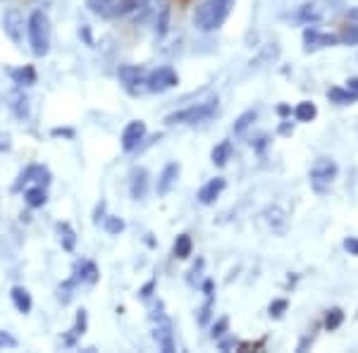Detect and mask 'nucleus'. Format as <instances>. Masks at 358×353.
Returning a JSON list of instances; mask_svg holds the SVG:
<instances>
[{
	"instance_id": "1",
	"label": "nucleus",
	"mask_w": 358,
	"mask_h": 353,
	"mask_svg": "<svg viewBox=\"0 0 358 353\" xmlns=\"http://www.w3.org/2000/svg\"><path fill=\"white\" fill-rule=\"evenodd\" d=\"M131 15L138 24H151L155 36H165L167 27H170V3L167 0H138Z\"/></svg>"
},
{
	"instance_id": "2",
	"label": "nucleus",
	"mask_w": 358,
	"mask_h": 353,
	"mask_svg": "<svg viewBox=\"0 0 358 353\" xmlns=\"http://www.w3.org/2000/svg\"><path fill=\"white\" fill-rule=\"evenodd\" d=\"M234 8V0H203L194 13V24L201 31H217Z\"/></svg>"
},
{
	"instance_id": "3",
	"label": "nucleus",
	"mask_w": 358,
	"mask_h": 353,
	"mask_svg": "<svg viewBox=\"0 0 358 353\" xmlns=\"http://www.w3.org/2000/svg\"><path fill=\"white\" fill-rule=\"evenodd\" d=\"M27 31H29V43H31V50L36 57H43L48 55L50 50V36H53V27H50V20L48 15L36 10L31 13L27 22Z\"/></svg>"
},
{
	"instance_id": "4",
	"label": "nucleus",
	"mask_w": 358,
	"mask_h": 353,
	"mask_svg": "<svg viewBox=\"0 0 358 353\" xmlns=\"http://www.w3.org/2000/svg\"><path fill=\"white\" fill-rule=\"evenodd\" d=\"M217 113V96H210L203 103H196V106L179 110V113H170L165 117V124H199L206 120L215 117Z\"/></svg>"
},
{
	"instance_id": "5",
	"label": "nucleus",
	"mask_w": 358,
	"mask_h": 353,
	"mask_svg": "<svg viewBox=\"0 0 358 353\" xmlns=\"http://www.w3.org/2000/svg\"><path fill=\"white\" fill-rule=\"evenodd\" d=\"M117 77H120V84H122V89L129 96H141L143 91H146L148 72L141 65H122V67L117 69Z\"/></svg>"
},
{
	"instance_id": "6",
	"label": "nucleus",
	"mask_w": 358,
	"mask_h": 353,
	"mask_svg": "<svg viewBox=\"0 0 358 353\" xmlns=\"http://www.w3.org/2000/svg\"><path fill=\"white\" fill-rule=\"evenodd\" d=\"M337 172L339 167L334 163L332 158H317L313 167H310V184H313V189L317 194H322V191L330 189V184L337 179Z\"/></svg>"
},
{
	"instance_id": "7",
	"label": "nucleus",
	"mask_w": 358,
	"mask_h": 353,
	"mask_svg": "<svg viewBox=\"0 0 358 353\" xmlns=\"http://www.w3.org/2000/svg\"><path fill=\"white\" fill-rule=\"evenodd\" d=\"M50 184V172H48V167H43V165H29L27 170H22L20 172V177H17V182H15V191H24L29 187H48Z\"/></svg>"
},
{
	"instance_id": "8",
	"label": "nucleus",
	"mask_w": 358,
	"mask_h": 353,
	"mask_svg": "<svg viewBox=\"0 0 358 353\" xmlns=\"http://www.w3.org/2000/svg\"><path fill=\"white\" fill-rule=\"evenodd\" d=\"M179 84V77L177 72L172 67H158L153 69L151 74H148L146 79V91H151V94H165V91L175 89Z\"/></svg>"
},
{
	"instance_id": "9",
	"label": "nucleus",
	"mask_w": 358,
	"mask_h": 353,
	"mask_svg": "<svg viewBox=\"0 0 358 353\" xmlns=\"http://www.w3.org/2000/svg\"><path fill=\"white\" fill-rule=\"evenodd\" d=\"M339 38L334 34H322L317 29H303V50L306 53H315V50H322V48H332L337 45Z\"/></svg>"
},
{
	"instance_id": "10",
	"label": "nucleus",
	"mask_w": 358,
	"mask_h": 353,
	"mask_svg": "<svg viewBox=\"0 0 358 353\" xmlns=\"http://www.w3.org/2000/svg\"><path fill=\"white\" fill-rule=\"evenodd\" d=\"M3 29L8 34V38L17 45H22L24 41V17L17 8H10L8 13L3 15Z\"/></svg>"
},
{
	"instance_id": "11",
	"label": "nucleus",
	"mask_w": 358,
	"mask_h": 353,
	"mask_svg": "<svg viewBox=\"0 0 358 353\" xmlns=\"http://www.w3.org/2000/svg\"><path fill=\"white\" fill-rule=\"evenodd\" d=\"M143 138H146V124H143L141 120H134V122L127 124L122 131V150L131 153V150L141 148Z\"/></svg>"
},
{
	"instance_id": "12",
	"label": "nucleus",
	"mask_w": 358,
	"mask_h": 353,
	"mask_svg": "<svg viewBox=\"0 0 358 353\" xmlns=\"http://www.w3.org/2000/svg\"><path fill=\"white\" fill-rule=\"evenodd\" d=\"M153 339L160 346V351L175 353V337H172V322L167 317H158V325L153 329Z\"/></svg>"
},
{
	"instance_id": "13",
	"label": "nucleus",
	"mask_w": 358,
	"mask_h": 353,
	"mask_svg": "<svg viewBox=\"0 0 358 353\" xmlns=\"http://www.w3.org/2000/svg\"><path fill=\"white\" fill-rule=\"evenodd\" d=\"M327 17V8L322 0H310V3H303L299 8V20L306 22V24H317Z\"/></svg>"
},
{
	"instance_id": "14",
	"label": "nucleus",
	"mask_w": 358,
	"mask_h": 353,
	"mask_svg": "<svg viewBox=\"0 0 358 353\" xmlns=\"http://www.w3.org/2000/svg\"><path fill=\"white\" fill-rule=\"evenodd\" d=\"M263 217H265V222L270 224V229H273L275 234H280V236H285V234H287V227H289V217H287V212L282 210L280 206L265 208Z\"/></svg>"
},
{
	"instance_id": "15",
	"label": "nucleus",
	"mask_w": 358,
	"mask_h": 353,
	"mask_svg": "<svg viewBox=\"0 0 358 353\" xmlns=\"http://www.w3.org/2000/svg\"><path fill=\"white\" fill-rule=\"evenodd\" d=\"M179 172H182L179 163H167L163 167V172H160V177H158V184H155V191H158V196H167V194H170L172 187H175L177 179H179Z\"/></svg>"
},
{
	"instance_id": "16",
	"label": "nucleus",
	"mask_w": 358,
	"mask_h": 353,
	"mask_svg": "<svg viewBox=\"0 0 358 353\" xmlns=\"http://www.w3.org/2000/svg\"><path fill=\"white\" fill-rule=\"evenodd\" d=\"M224 187H227V182H224L222 177L210 179V182L201 187V191H199V201H201V203H203V206L215 203V201L220 199V194L224 191Z\"/></svg>"
},
{
	"instance_id": "17",
	"label": "nucleus",
	"mask_w": 358,
	"mask_h": 353,
	"mask_svg": "<svg viewBox=\"0 0 358 353\" xmlns=\"http://www.w3.org/2000/svg\"><path fill=\"white\" fill-rule=\"evenodd\" d=\"M129 191H131V199H136V201L146 199V191H148V172L143 170V167H136V170L131 172Z\"/></svg>"
},
{
	"instance_id": "18",
	"label": "nucleus",
	"mask_w": 358,
	"mask_h": 353,
	"mask_svg": "<svg viewBox=\"0 0 358 353\" xmlns=\"http://www.w3.org/2000/svg\"><path fill=\"white\" fill-rule=\"evenodd\" d=\"M74 280L77 282H86V284H96L98 282V268L96 263H91V260H82V263L74 265Z\"/></svg>"
},
{
	"instance_id": "19",
	"label": "nucleus",
	"mask_w": 358,
	"mask_h": 353,
	"mask_svg": "<svg viewBox=\"0 0 358 353\" xmlns=\"http://www.w3.org/2000/svg\"><path fill=\"white\" fill-rule=\"evenodd\" d=\"M13 303H15V308L22 312V315H27L29 310H31V305H34V301H31V294L27 291L24 287H15L13 289Z\"/></svg>"
},
{
	"instance_id": "20",
	"label": "nucleus",
	"mask_w": 358,
	"mask_h": 353,
	"mask_svg": "<svg viewBox=\"0 0 358 353\" xmlns=\"http://www.w3.org/2000/svg\"><path fill=\"white\" fill-rule=\"evenodd\" d=\"M10 77H13V82L17 86H31V84H36V69L31 65H24L20 69H10Z\"/></svg>"
},
{
	"instance_id": "21",
	"label": "nucleus",
	"mask_w": 358,
	"mask_h": 353,
	"mask_svg": "<svg viewBox=\"0 0 358 353\" xmlns=\"http://www.w3.org/2000/svg\"><path fill=\"white\" fill-rule=\"evenodd\" d=\"M84 332H86V310H79L77 312V322H74V327L69 329L67 337H62V344L74 346V341H77L79 337H84Z\"/></svg>"
},
{
	"instance_id": "22",
	"label": "nucleus",
	"mask_w": 358,
	"mask_h": 353,
	"mask_svg": "<svg viewBox=\"0 0 358 353\" xmlns=\"http://www.w3.org/2000/svg\"><path fill=\"white\" fill-rule=\"evenodd\" d=\"M229 158H232V143H229V141H220L210 153V160H213V165H215V167H224L229 163Z\"/></svg>"
},
{
	"instance_id": "23",
	"label": "nucleus",
	"mask_w": 358,
	"mask_h": 353,
	"mask_svg": "<svg viewBox=\"0 0 358 353\" xmlns=\"http://www.w3.org/2000/svg\"><path fill=\"white\" fill-rule=\"evenodd\" d=\"M327 98H330V103H334V106H351V103L358 101L349 89H342V86H332L327 91Z\"/></svg>"
},
{
	"instance_id": "24",
	"label": "nucleus",
	"mask_w": 358,
	"mask_h": 353,
	"mask_svg": "<svg viewBox=\"0 0 358 353\" xmlns=\"http://www.w3.org/2000/svg\"><path fill=\"white\" fill-rule=\"evenodd\" d=\"M117 0H86V8L98 17H113Z\"/></svg>"
},
{
	"instance_id": "25",
	"label": "nucleus",
	"mask_w": 358,
	"mask_h": 353,
	"mask_svg": "<svg viewBox=\"0 0 358 353\" xmlns=\"http://www.w3.org/2000/svg\"><path fill=\"white\" fill-rule=\"evenodd\" d=\"M57 236H60V244L65 251H74V246H77V234H74V229L69 227L67 222H57Z\"/></svg>"
},
{
	"instance_id": "26",
	"label": "nucleus",
	"mask_w": 358,
	"mask_h": 353,
	"mask_svg": "<svg viewBox=\"0 0 358 353\" xmlns=\"http://www.w3.org/2000/svg\"><path fill=\"white\" fill-rule=\"evenodd\" d=\"M294 117H296L299 122H313V120L317 117V108H315V103H310V101H301L296 108H294Z\"/></svg>"
},
{
	"instance_id": "27",
	"label": "nucleus",
	"mask_w": 358,
	"mask_h": 353,
	"mask_svg": "<svg viewBox=\"0 0 358 353\" xmlns=\"http://www.w3.org/2000/svg\"><path fill=\"white\" fill-rule=\"evenodd\" d=\"M175 258L179 260H187L189 256H192V251H194V241H192V236L189 234H179L177 236V241H175Z\"/></svg>"
},
{
	"instance_id": "28",
	"label": "nucleus",
	"mask_w": 358,
	"mask_h": 353,
	"mask_svg": "<svg viewBox=\"0 0 358 353\" xmlns=\"http://www.w3.org/2000/svg\"><path fill=\"white\" fill-rule=\"evenodd\" d=\"M24 199H27L29 208H43L45 201H48V196H45L43 187H29V189H24Z\"/></svg>"
},
{
	"instance_id": "29",
	"label": "nucleus",
	"mask_w": 358,
	"mask_h": 353,
	"mask_svg": "<svg viewBox=\"0 0 358 353\" xmlns=\"http://www.w3.org/2000/svg\"><path fill=\"white\" fill-rule=\"evenodd\" d=\"M256 117H258L256 110H246L244 115H239V120H236V122H234V134H236V136L244 134V131L248 129V127H251L253 122H256Z\"/></svg>"
},
{
	"instance_id": "30",
	"label": "nucleus",
	"mask_w": 358,
	"mask_h": 353,
	"mask_svg": "<svg viewBox=\"0 0 358 353\" xmlns=\"http://www.w3.org/2000/svg\"><path fill=\"white\" fill-rule=\"evenodd\" d=\"M77 284H79V282L74 280V277H69V280H65L60 287H57V298H60V303H69V301H72Z\"/></svg>"
},
{
	"instance_id": "31",
	"label": "nucleus",
	"mask_w": 358,
	"mask_h": 353,
	"mask_svg": "<svg viewBox=\"0 0 358 353\" xmlns=\"http://www.w3.org/2000/svg\"><path fill=\"white\" fill-rule=\"evenodd\" d=\"M342 322H344V310L342 308L327 310V315H325V329H327V332H332V329L342 327Z\"/></svg>"
},
{
	"instance_id": "32",
	"label": "nucleus",
	"mask_w": 358,
	"mask_h": 353,
	"mask_svg": "<svg viewBox=\"0 0 358 353\" xmlns=\"http://www.w3.org/2000/svg\"><path fill=\"white\" fill-rule=\"evenodd\" d=\"M337 38H339V43H344V45H358V27L356 24L344 27Z\"/></svg>"
},
{
	"instance_id": "33",
	"label": "nucleus",
	"mask_w": 358,
	"mask_h": 353,
	"mask_svg": "<svg viewBox=\"0 0 358 353\" xmlns=\"http://www.w3.org/2000/svg\"><path fill=\"white\" fill-rule=\"evenodd\" d=\"M287 308H289V301H287V298L273 301V303H270V317H282Z\"/></svg>"
},
{
	"instance_id": "34",
	"label": "nucleus",
	"mask_w": 358,
	"mask_h": 353,
	"mask_svg": "<svg viewBox=\"0 0 358 353\" xmlns=\"http://www.w3.org/2000/svg\"><path fill=\"white\" fill-rule=\"evenodd\" d=\"M103 224H106L108 234H120V231L124 229V222L120 217H106V219H103Z\"/></svg>"
},
{
	"instance_id": "35",
	"label": "nucleus",
	"mask_w": 358,
	"mask_h": 353,
	"mask_svg": "<svg viewBox=\"0 0 358 353\" xmlns=\"http://www.w3.org/2000/svg\"><path fill=\"white\" fill-rule=\"evenodd\" d=\"M227 327H229V317H220V320L213 325V332H210V337L213 339H220L224 332H227Z\"/></svg>"
},
{
	"instance_id": "36",
	"label": "nucleus",
	"mask_w": 358,
	"mask_h": 353,
	"mask_svg": "<svg viewBox=\"0 0 358 353\" xmlns=\"http://www.w3.org/2000/svg\"><path fill=\"white\" fill-rule=\"evenodd\" d=\"M210 310H213V294H208V301L203 303V308L199 310V322L201 325H206L208 317H210Z\"/></svg>"
},
{
	"instance_id": "37",
	"label": "nucleus",
	"mask_w": 358,
	"mask_h": 353,
	"mask_svg": "<svg viewBox=\"0 0 358 353\" xmlns=\"http://www.w3.org/2000/svg\"><path fill=\"white\" fill-rule=\"evenodd\" d=\"M17 346V339L13 337L10 332H5V329H0V349H15Z\"/></svg>"
},
{
	"instance_id": "38",
	"label": "nucleus",
	"mask_w": 358,
	"mask_h": 353,
	"mask_svg": "<svg viewBox=\"0 0 358 353\" xmlns=\"http://www.w3.org/2000/svg\"><path fill=\"white\" fill-rule=\"evenodd\" d=\"M344 248L349 251V256H358V236H346Z\"/></svg>"
},
{
	"instance_id": "39",
	"label": "nucleus",
	"mask_w": 358,
	"mask_h": 353,
	"mask_svg": "<svg viewBox=\"0 0 358 353\" xmlns=\"http://www.w3.org/2000/svg\"><path fill=\"white\" fill-rule=\"evenodd\" d=\"M10 148H13V138H10V134H5V131H0V153H5Z\"/></svg>"
},
{
	"instance_id": "40",
	"label": "nucleus",
	"mask_w": 358,
	"mask_h": 353,
	"mask_svg": "<svg viewBox=\"0 0 358 353\" xmlns=\"http://www.w3.org/2000/svg\"><path fill=\"white\" fill-rule=\"evenodd\" d=\"M229 349H239V341H236V339H224V341H220V351H229Z\"/></svg>"
},
{
	"instance_id": "41",
	"label": "nucleus",
	"mask_w": 358,
	"mask_h": 353,
	"mask_svg": "<svg viewBox=\"0 0 358 353\" xmlns=\"http://www.w3.org/2000/svg\"><path fill=\"white\" fill-rule=\"evenodd\" d=\"M153 289H155V280H151V282H148V284L143 287V289H141V291H138V294H141V298H151Z\"/></svg>"
},
{
	"instance_id": "42",
	"label": "nucleus",
	"mask_w": 358,
	"mask_h": 353,
	"mask_svg": "<svg viewBox=\"0 0 358 353\" xmlns=\"http://www.w3.org/2000/svg\"><path fill=\"white\" fill-rule=\"evenodd\" d=\"M346 20H349V24H356V27H358V5H356V8H351V10H349Z\"/></svg>"
},
{
	"instance_id": "43",
	"label": "nucleus",
	"mask_w": 358,
	"mask_h": 353,
	"mask_svg": "<svg viewBox=\"0 0 358 353\" xmlns=\"http://www.w3.org/2000/svg\"><path fill=\"white\" fill-rule=\"evenodd\" d=\"M346 89L351 91V94H354L356 98H358V77H354V79H349V82H346Z\"/></svg>"
},
{
	"instance_id": "44",
	"label": "nucleus",
	"mask_w": 358,
	"mask_h": 353,
	"mask_svg": "<svg viewBox=\"0 0 358 353\" xmlns=\"http://www.w3.org/2000/svg\"><path fill=\"white\" fill-rule=\"evenodd\" d=\"M103 212H106V203H103V201H101V206L96 208V217H94V222H101Z\"/></svg>"
},
{
	"instance_id": "45",
	"label": "nucleus",
	"mask_w": 358,
	"mask_h": 353,
	"mask_svg": "<svg viewBox=\"0 0 358 353\" xmlns=\"http://www.w3.org/2000/svg\"><path fill=\"white\" fill-rule=\"evenodd\" d=\"M53 134H55V136H72L74 131H72V129H55Z\"/></svg>"
},
{
	"instance_id": "46",
	"label": "nucleus",
	"mask_w": 358,
	"mask_h": 353,
	"mask_svg": "<svg viewBox=\"0 0 358 353\" xmlns=\"http://www.w3.org/2000/svg\"><path fill=\"white\" fill-rule=\"evenodd\" d=\"M277 113H280V115H289L292 110H289V106H280V108H277Z\"/></svg>"
}]
</instances>
